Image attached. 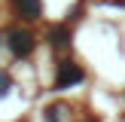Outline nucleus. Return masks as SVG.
<instances>
[{"label": "nucleus", "instance_id": "f257e3e1", "mask_svg": "<svg viewBox=\"0 0 125 122\" xmlns=\"http://www.w3.org/2000/svg\"><path fill=\"white\" fill-rule=\"evenodd\" d=\"M9 46L15 55H28L31 49H34V37L28 34V30H12L9 34Z\"/></svg>", "mask_w": 125, "mask_h": 122}, {"label": "nucleus", "instance_id": "7ed1b4c3", "mask_svg": "<svg viewBox=\"0 0 125 122\" xmlns=\"http://www.w3.org/2000/svg\"><path fill=\"white\" fill-rule=\"evenodd\" d=\"M15 6H18V12L28 15V18H37V15H40V3H37V0H15Z\"/></svg>", "mask_w": 125, "mask_h": 122}, {"label": "nucleus", "instance_id": "f03ea898", "mask_svg": "<svg viewBox=\"0 0 125 122\" xmlns=\"http://www.w3.org/2000/svg\"><path fill=\"white\" fill-rule=\"evenodd\" d=\"M83 79V70H79L76 64H70V61H61V70H58V89H64V85H73Z\"/></svg>", "mask_w": 125, "mask_h": 122}]
</instances>
